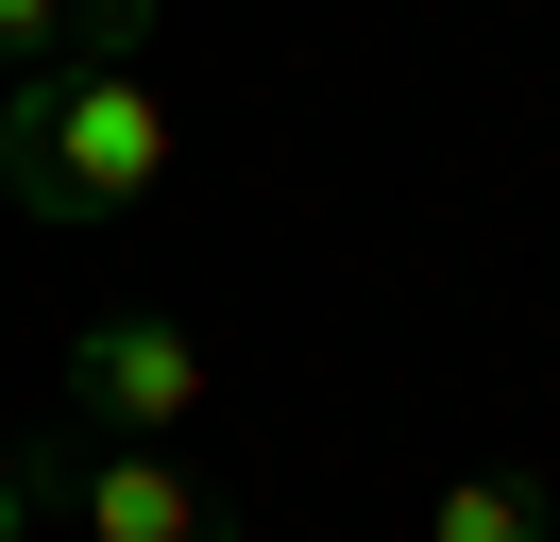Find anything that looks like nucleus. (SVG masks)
I'll return each mask as SVG.
<instances>
[{"label":"nucleus","mask_w":560,"mask_h":542,"mask_svg":"<svg viewBox=\"0 0 560 542\" xmlns=\"http://www.w3.org/2000/svg\"><path fill=\"white\" fill-rule=\"evenodd\" d=\"M171 187V102L153 68H18L0 85V203L51 237H103Z\"/></svg>","instance_id":"nucleus-1"},{"label":"nucleus","mask_w":560,"mask_h":542,"mask_svg":"<svg viewBox=\"0 0 560 542\" xmlns=\"http://www.w3.org/2000/svg\"><path fill=\"white\" fill-rule=\"evenodd\" d=\"M69 406H85L103 440H153V458H171V440L221 406V356L171 322V305H119V322H85V339H69Z\"/></svg>","instance_id":"nucleus-2"},{"label":"nucleus","mask_w":560,"mask_h":542,"mask_svg":"<svg viewBox=\"0 0 560 542\" xmlns=\"http://www.w3.org/2000/svg\"><path fill=\"white\" fill-rule=\"evenodd\" d=\"M69 508H85V542H255V508H221L205 474H171L153 440H103V458L69 474Z\"/></svg>","instance_id":"nucleus-3"},{"label":"nucleus","mask_w":560,"mask_h":542,"mask_svg":"<svg viewBox=\"0 0 560 542\" xmlns=\"http://www.w3.org/2000/svg\"><path fill=\"white\" fill-rule=\"evenodd\" d=\"M424 542H560V492H544V474H510V458H476V474L424 492Z\"/></svg>","instance_id":"nucleus-4"},{"label":"nucleus","mask_w":560,"mask_h":542,"mask_svg":"<svg viewBox=\"0 0 560 542\" xmlns=\"http://www.w3.org/2000/svg\"><path fill=\"white\" fill-rule=\"evenodd\" d=\"M153 34H171V0H69V34H51V68H137Z\"/></svg>","instance_id":"nucleus-5"},{"label":"nucleus","mask_w":560,"mask_h":542,"mask_svg":"<svg viewBox=\"0 0 560 542\" xmlns=\"http://www.w3.org/2000/svg\"><path fill=\"white\" fill-rule=\"evenodd\" d=\"M51 34H69V0H0V85H18V68H51Z\"/></svg>","instance_id":"nucleus-6"},{"label":"nucleus","mask_w":560,"mask_h":542,"mask_svg":"<svg viewBox=\"0 0 560 542\" xmlns=\"http://www.w3.org/2000/svg\"><path fill=\"white\" fill-rule=\"evenodd\" d=\"M35 508H51V458H0V542H35Z\"/></svg>","instance_id":"nucleus-7"}]
</instances>
